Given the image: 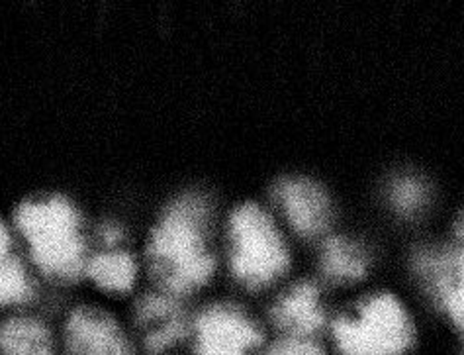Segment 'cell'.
<instances>
[{"label":"cell","mask_w":464,"mask_h":355,"mask_svg":"<svg viewBox=\"0 0 464 355\" xmlns=\"http://www.w3.org/2000/svg\"><path fill=\"white\" fill-rule=\"evenodd\" d=\"M206 204L198 197L177 201L153 230L148 246L150 269L167 291L185 292L204 285L214 271L206 251Z\"/></svg>","instance_id":"1"},{"label":"cell","mask_w":464,"mask_h":355,"mask_svg":"<svg viewBox=\"0 0 464 355\" xmlns=\"http://www.w3.org/2000/svg\"><path fill=\"white\" fill-rule=\"evenodd\" d=\"M16 224L32 248V257L42 271L61 279L81 273L84 242L79 216L67 201H28L16 211Z\"/></svg>","instance_id":"2"},{"label":"cell","mask_w":464,"mask_h":355,"mask_svg":"<svg viewBox=\"0 0 464 355\" xmlns=\"http://www.w3.org/2000/svg\"><path fill=\"white\" fill-rule=\"evenodd\" d=\"M341 355H401L413 341V326L401 302L376 295L357 316L339 318L334 328Z\"/></svg>","instance_id":"3"},{"label":"cell","mask_w":464,"mask_h":355,"mask_svg":"<svg viewBox=\"0 0 464 355\" xmlns=\"http://www.w3.org/2000/svg\"><path fill=\"white\" fill-rule=\"evenodd\" d=\"M231 269L243 283L265 285L288 267V253L278 230L257 204H243L231 214Z\"/></svg>","instance_id":"4"},{"label":"cell","mask_w":464,"mask_h":355,"mask_svg":"<svg viewBox=\"0 0 464 355\" xmlns=\"http://www.w3.org/2000/svg\"><path fill=\"white\" fill-rule=\"evenodd\" d=\"M261 340L259 328L246 314L227 306H212L198 318V355H253Z\"/></svg>","instance_id":"5"},{"label":"cell","mask_w":464,"mask_h":355,"mask_svg":"<svg viewBox=\"0 0 464 355\" xmlns=\"http://www.w3.org/2000/svg\"><path fill=\"white\" fill-rule=\"evenodd\" d=\"M67 355H133L124 330L106 311L82 306L63 326Z\"/></svg>","instance_id":"6"},{"label":"cell","mask_w":464,"mask_h":355,"mask_svg":"<svg viewBox=\"0 0 464 355\" xmlns=\"http://www.w3.org/2000/svg\"><path fill=\"white\" fill-rule=\"evenodd\" d=\"M276 197L283 202L288 220L300 234L314 236L325 230L329 218V201L325 192L304 179H286L278 182Z\"/></svg>","instance_id":"7"},{"label":"cell","mask_w":464,"mask_h":355,"mask_svg":"<svg viewBox=\"0 0 464 355\" xmlns=\"http://www.w3.org/2000/svg\"><path fill=\"white\" fill-rule=\"evenodd\" d=\"M138 326L143 330V344L150 353H161L187 332L185 318L175 301L148 295L138 302Z\"/></svg>","instance_id":"8"},{"label":"cell","mask_w":464,"mask_h":355,"mask_svg":"<svg viewBox=\"0 0 464 355\" xmlns=\"http://www.w3.org/2000/svg\"><path fill=\"white\" fill-rule=\"evenodd\" d=\"M273 318L278 328L286 330L295 338H306L317 332L325 322L317 287L312 283H302L292 289L286 297L276 302Z\"/></svg>","instance_id":"9"},{"label":"cell","mask_w":464,"mask_h":355,"mask_svg":"<svg viewBox=\"0 0 464 355\" xmlns=\"http://www.w3.org/2000/svg\"><path fill=\"white\" fill-rule=\"evenodd\" d=\"M0 355H57L47 326L32 316H10L0 322Z\"/></svg>","instance_id":"10"},{"label":"cell","mask_w":464,"mask_h":355,"mask_svg":"<svg viewBox=\"0 0 464 355\" xmlns=\"http://www.w3.org/2000/svg\"><path fill=\"white\" fill-rule=\"evenodd\" d=\"M418 265L431 273L447 312L457 326H462V251L425 253Z\"/></svg>","instance_id":"11"},{"label":"cell","mask_w":464,"mask_h":355,"mask_svg":"<svg viewBox=\"0 0 464 355\" xmlns=\"http://www.w3.org/2000/svg\"><path fill=\"white\" fill-rule=\"evenodd\" d=\"M32 299V285L18 257L12 253V240L0 222V306L22 304Z\"/></svg>","instance_id":"12"},{"label":"cell","mask_w":464,"mask_h":355,"mask_svg":"<svg viewBox=\"0 0 464 355\" xmlns=\"http://www.w3.org/2000/svg\"><path fill=\"white\" fill-rule=\"evenodd\" d=\"M87 271L94 283L106 291L126 292L136 281V263L131 255L121 251H108L92 257L87 263Z\"/></svg>","instance_id":"13"},{"label":"cell","mask_w":464,"mask_h":355,"mask_svg":"<svg viewBox=\"0 0 464 355\" xmlns=\"http://www.w3.org/2000/svg\"><path fill=\"white\" fill-rule=\"evenodd\" d=\"M324 269L329 277L335 279H361L366 261L361 250L351 242L332 238L324 246Z\"/></svg>","instance_id":"14"},{"label":"cell","mask_w":464,"mask_h":355,"mask_svg":"<svg viewBox=\"0 0 464 355\" xmlns=\"http://www.w3.org/2000/svg\"><path fill=\"white\" fill-rule=\"evenodd\" d=\"M425 201V189L421 182L413 179L400 181L394 189V202L400 211L411 212L415 208H420Z\"/></svg>","instance_id":"15"},{"label":"cell","mask_w":464,"mask_h":355,"mask_svg":"<svg viewBox=\"0 0 464 355\" xmlns=\"http://www.w3.org/2000/svg\"><path fill=\"white\" fill-rule=\"evenodd\" d=\"M268 355H325V351L306 338L290 336L268 351Z\"/></svg>","instance_id":"16"},{"label":"cell","mask_w":464,"mask_h":355,"mask_svg":"<svg viewBox=\"0 0 464 355\" xmlns=\"http://www.w3.org/2000/svg\"><path fill=\"white\" fill-rule=\"evenodd\" d=\"M102 236H104V240H106L108 243H116V242L121 238L120 230H118L116 226H106V228L102 230Z\"/></svg>","instance_id":"17"}]
</instances>
